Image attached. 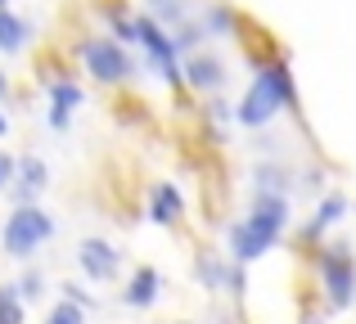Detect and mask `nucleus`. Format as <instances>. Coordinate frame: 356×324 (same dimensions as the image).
<instances>
[{
  "label": "nucleus",
  "mask_w": 356,
  "mask_h": 324,
  "mask_svg": "<svg viewBox=\"0 0 356 324\" xmlns=\"http://www.w3.org/2000/svg\"><path fill=\"white\" fill-rule=\"evenodd\" d=\"M284 230H289V194H280V189H252L248 216L230 225V257L243 262V266L257 262V257H266L270 248L284 239Z\"/></svg>",
  "instance_id": "2"
},
{
  "label": "nucleus",
  "mask_w": 356,
  "mask_h": 324,
  "mask_svg": "<svg viewBox=\"0 0 356 324\" xmlns=\"http://www.w3.org/2000/svg\"><path fill=\"white\" fill-rule=\"evenodd\" d=\"M252 180H257V189H280V194H289V171H284L280 162H261Z\"/></svg>",
  "instance_id": "18"
},
{
  "label": "nucleus",
  "mask_w": 356,
  "mask_h": 324,
  "mask_svg": "<svg viewBox=\"0 0 356 324\" xmlns=\"http://www.w3.org/2000/svg\"><path fill=\"white\" fill-rule=\"evenodd\" d=\"M302 324H325V320L321 316H302Z\"/></svg>",
  "instance_id": "27"
},
{
  "label": "nucleus",
  "mask_w": 356,
  "mask_h": 324,
  "mask_svg": "<svg viewBox=\"0 0 356 324\" xmlns=\"http://www.w3.org/2000/svg\"><path fill=\"white\" fill-rule=\"evenodd\" d=\"M284 108H298V86H293V68H289L284 54H270L257 63V77L243 90V99L235 104V122L248 131L270 126Z\"/></svg>",
  "instance_id": "1"
},
{
  "label": "nucleus",
  "mask_w": 356,
  "mask_h": 324,
  "mask_svg": "<svg viewBox=\"0 0 356 324\" xmlns=\"http://www.w3.org/2000/svg\"><path fill=\"white\" fill-rule=\"evenodd\" d=\"M5 5H9V0H0V9H5Z\"/></svg>",
  "instance_id": "28"
},
{
  "label": "nucleus",
  "mask_w": 356,
  "mask_h": 324,
  "mask_svg": "<svg viewBox=\"0 0 356 324\" xmlns=\"http://www.w3.org/2000/svg\"><path fill=\"white\" fill-rule=\"evenodd\" d=\"M194 275H199V284L203 289H230L239 298L243 289H248V280H243V262H235V266H226L221 257H212V253H199V262H194Z\"/></svg>",
  "instance_id": "7"
},
{
  "label": "nucleus",
  "mask_w": 356,
  "mask_h": 324,
  "mask_svg": "<svg viewBox=\"0 0 356 324\" xmlns=\"http://www.w3.org/2000/svg\"><path fill=\"white\" fill-rule=\"evenodd\" d=\"M185 72V86L199 90V95H217L221 86H226V63L217 59V54H190V59L181 63Z\"/></svg>",
  "instance_id": "10"
},
{
  "label": "nucleus",
  "mask_w": 356,
  "mask_h": 324,
  "mask_svg": "<svg viewBox=\"0 0 356 324\" xmlns=\"http://www.w3.org/2000/svg\"><path fill=\"white\" fill-rule=\"evenodd\" d=\"M149 5H154L163 18H181V5H176V0H149Z\"/></svg>",
  "instance_id": "24"
},
{
  "label": "nucleus",
  "mask_w": 356,
  "mask_h": 324,
  "mask_svg": "<svg viewBox=\"0 0 356 324\" xmlns=\"http://www.w3.org/2000/svg\"><path fill=\"white\" fill-rule=\"evenodd\" d=\"M0 324H23V293L14 284H0Z\"/></svg>",
  "instance_id": "17"
},
{
  "label": "nucleus",
  "mask_w": 356,
  "mask_h": 324,
  "mask_svg": "<svg viewBox=\"0 0 356 324\" xmlns=\"http://www.w3.org/2000/svg\"><path fill=\"white\" fill-rule=\"evenodd\" d=\"M50 235H54L50 212L32 207V203H18V207L9 212V221H5L0 248H5V257H18V262H27V257H32V253H36V248H41Z\"/></svg>",
  "instance_id": "5"
},
{
  "label": "nucleus",
  "mask_w": 356,
  "mask_h": 324,
  "mask_svg": "<svg viewBox=\"0 0 356 324\" xmlns=\"http://www.w3.org/2000/svg\"><path fill=\"white\" fill-rule=\"evenodd\" d=\"M18 289H23V298H41V293H45V280H41V275H23V284H18Z\"/></svg>",
  "instance_id": "21"
},
{
  "label": "nucleus",
  "mask_w": 356,
  "mask_h": 324,
  "mask_svg": "<svg viewBox=\"0 0 356 324\" xmlns=\"http://www.w3.org/2000/svg\"><path fill=\"white\" fill-rule=\"evenodd\" d=\"M14 171H18V162L0 149V189H9V185H14Z\"/></svg>",
  "instance_id": "20"
},
{
  "label": "nucleus",
  "mask_w": 356,
  "mask_h": 324,
  "mask_svg": "<svg viewBox=\"0 0 356 324\" xmlns=\"http://www.w3.org/2000/svg\"><path fill=\"white\" fill-rule=\"evenodd\" d=\"M302 185L321 194V189H325V171H321V167H307V171H302Z\"/></svg>",
  "instance_id": "22"
},
{
  "label": "nucleus",
  "mask_w": 356,
  "mask_h": 324,
  "mask_svg": "<svg viewBox=\"0 0 356 324\" xmlns=\"http://www.w3.org/2000/svg\"><path fill=\"white\" fill-rule=\"evenodd\" d=\"M77 262H81V271H86L95 284H108L122 271V253L108 244V239H86V244L77 248Z\"/></svg>",
  "instance_id": "8"
},
{
  "label": "nucleus",
  "mask_w": 356,
  "mask_h": 324,
  "mask_svg": "<svg viewBox=\"0 0 356 324\" xmlns=\"http://www.w3.org/2000/svg\"><path fill=\"white\" fill-rule=\"evenodd\" d=\"M5 135H9V117L0 113V140H5Z\"/></svg>",
  "instance_id": "26"
},
{
  "label": "nucleus",
  "mask_w": 356,
  "mask_h": 324,
  "mask_svg": "<svg viewBox=\"0 0 356 324\" xmlns=\"http://www.w3.org/2000/svg\"><path fill=\"white\" fill-rule=\"evenodd\" d=\"M45 324H86V307H81V302H72V298H63L59 307L45 316Z\"/></svg>",
  "instance_id": "19"
},
{
  "label": "nucleus",
  "mask_w": 356,
  "mask_h": 324,
  "mask_svg": "<svg viewBox=\"0 0 356 324\" xmlns=\"http://www.w3.org/2000/svg\"><path fill=\"white\" fill-rule=\"evenodd\" d=\"M77 59L104 86H127L131 72H136V59L127 54V45L118 36H86V41H77Z\"/></svg>",
  "instance_id": "4"
},
{
  "label": "nucleus",
  "mask_w": 356,
  "mask_h": 324,
  "mask_svg": "<svg viewBox=\"0 0 356 324\" xmlns=\"http://www.w3.org/2000/svg\"><path fill=\"white\" fill-rule=\"evenodd\" d=\"M316 275H321V289H325L330 311H348L356 302V257H352V244L316 248Z\"/></svg>",
  "instance_id": "3"
},
{
  "label": "nucleus",
  "mask_w": 356,
  "mask_h": 324,
  "mask_svg": "<svg viewBox=\"0 0 356 324\" xmlns=\"http://www.w3.org/2000/svg\"><path fill=\"white\" fill-rule=\"evenodd\" d=\"M45 95H50V126L54 131H63V126L72 122V113L86 104V90L68 77H50L45 81Z\"/></svg>",
  "instance_id": "9"
},
{
  "label": "nucleus",
  "mask_w": 356,
  "mask_h": 324,
  "mask_svg": "<svg viewBox=\"0 0 356 324\" xmlns=\"http://www.w3.org/2000/svg\"><path fill=\"white\" fill-rule=\"evenodd\" d=\"M0 99H9V81H5V72H0Z\"/></svg>",
  "instance_id": "25"
},
{
  "label": "nucleus",
  "mask_w": 356,
  "mask_h": 324,
  "mask_svg": "<svg viewBox=\"0 0 356 324\" xmlns=\"http://www.w3.org/2000/svg\"><path fill=\"white\" fill-rule=\"evenodd\" d=\"M199 23H203V32H208V36H239V23H243V18L230 5H221V0H217V5H208L199 14Z\"/></svg>",
  "instance_id": "15"
},
{
  "label": "nucleus",
  "mask_w": 356,
  "mask_h": 324,
  "mask_svg": "<svg viewBox=\"0 0 356 324\" xmlns=\"http://www.w3.org/2000/svg\"><path fill=\"white\" fill-rule=\"evenodd\" d=\"M158 293H163V275H158L154 266H140V271L131 275L122 302H127V307H136V311H145V307H154V302H158Z\"/></svg>",
  "instance_id": "13"
},
{
  "label": "nucleus",
  "mask_w": 356,
  "mask_h": 324,
  "mask_svg": "<svg viewBox=\"0 0 356 324\" xmlns=\"http://www.w3.org/2000/svg\"><path fill=\"white\" fill-rule=\"evenodd\" d=\"M45 176H50V171H45V162L41 158H18V171H14V198L18 203H32L36 198V194H41L45 189Z\"/></svg>",
  "instance_id": "14"
},
{
  "label": "nucleus",
  "mask_w": 356,
  "mask_h": 324,
  "mask_svg": "<svg viewBox=\"0 0 356 324\" xmlns=\"http://www.w3.org/2000/svg\"><path fill=\"white\" fill-rule=\"evenodd\" d=\"M27 36H32V27H27L23 18H14V14H9V5H5V9H0V50L18 54L27 45Z\"/></svg>",
  "instance_id": "16"
},
{
  "label": "nucleus",
  "mask_w": 356,
  "mask_h": 324,
  "mask_svg": "<svg viewBox=\"0 0 356 324\" xmlns=\"http://www.w3.org/2000/svg\"><path fill=\"white\" fill-rule=\"evenodd\" d=\"M181 216H185V194L172 180H158L149 189V221L154 225H181Z\"/></svg>",
  "instance_id": "12"
},
{
  "label": "nucleus",
  "mask_w": 356,
  "mask_h": 324,
  "mask_svg": "<svg viewBox=\"0 0 356 324\" xmlns=\"http://www.w3.org/2000/svg\"><path fill=\"white\" fill-rule=\"evenodd\" d=\"M136 41L145 45L149 63H154V68L163 72V81H167V86H176V90H181V86H185V72H181V50H176L172 32H167V27L158 23V18L140 14V18H136Z\"/></svg>",
  "instance_id": "6"
},
{
  "label": "nucleus",
  "mask_w": 356,
  "mask_h": 324,
  "mask_svg": "<svg viewBox=\"0 0 356 324\" xmlns=\"http://www.w3.org/2000/svg\"><path fill=\"white\" fill-rule=\"evenodd\" d=\"M343 216H348V194H321V203H316L312 221L302 225V244L316 248V244L325 239V230H334Z\"/></svg>",
  "instance_id": "11"
},
{
  "label": "nucleus",
  "mask_w": 356,
  "mask_h": 324,
  "mask_svg": "<svg viewBox=\"0 0 356 324\" xmlns=\"http://www.w3.org/2000/svg\"><path fill=\"white\" fill-rule=\"evenodd\" d=\"M208 117L212 122H230L235 113H230V104H221V99H208Z\"/></svg>",
  "instance_id": "23"
}]
</instances>
